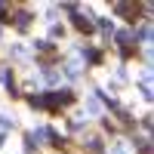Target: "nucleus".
<instances>
[{"label": "nucleus", "instance_id": "obj_1", "mask_svg": "<svg viewBox=\"0 0 154 154\" xmlns=\"http://www.w3.org/2000/svg\"><path fill=\"white\" fill-rule=\"evenodd\" d=\"M74 93L65 86V89H46V93H40V96H28V102L34 108H43V111H49L53 117H59L62 111H65L68 105H74Z\"/></svg>", "mask_w": 154, "mask_h": 154}, {"label": "nucleus", "instance_id": "obj_2", "mask_svg": "<svg viewBox=\"0 0 154 154\" xmlns=\"http://www.w3.org/2000/svg\"><path fill=\"white\" fill-rule=\"evenodd\" d=\"M114 12H117V16H120L123 22L136 25L142 12H151V6H148V3H114Z\"/></svg>", "mask_w": 154, "mask_h": 154}, {"label": "nucleus", "instance_id": "obj_3", "mask_svg": "<svg viewBox=\"0 0 154 154\" xmlns=\"http://www.w3.org/2000/svg\"><path fill=\"white\" fill-rule=\"evenodd\" d=\"M71 22H74V28L80 31V34H93V31H96V22L89 19V16H83V12H74Z\"/></svg>", "mask_w": 154, "mask_h": 154}, {"label": "nucleus", "instance_id": "obj_4", "mask_svg": "<svg viewBox=\"0 0 154 154\" xmlns=\"http://www.w3.org/2000/svg\"><path fill=\"white\" fill-rule=\"evenodd\" d=\"M108 154H130V145H126V142H111Z\"/></svg>", "mask_w": 154, "mask_h": 154}]
</instances>
